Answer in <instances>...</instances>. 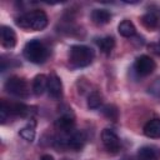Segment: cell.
<instances>
[{
  "instance_id": "cell-1",
  "label": "cell",
  "mask_w": 160,
  "mask_h": 160,
  "mask_svg": "<svg viewBox=\"0 0 160 160\" xmlns=\"http://www.w3.org/2000/svg\"><path fill=\"white\" fill-rule=\"evenodd\" d=\"M18 26L26 29V30H34L39 31L46 28L48 25V15L42 10H32L26 14H22L16 18Z\"/></svg>"
},
{
  "instance_id": "cell-2",
  "label": "cell",
  "mask_w": 160,
  "mask_h": 160,
  "mask_svg": "<svg viewBox=\"0 0 160 160\" xmlns=\"http://www.w3.org/2000/svg\"><path fill=\"white\" fill-rule=\"evenodd\" d=\"M24 56L34 64H42L48 58V50L42 42L36 39L28 41L24 46Z\"/></svg>"
},
{
  "instance_id": "cell-3",
  "label": "cell",
  "mask_w": 160,
  "mask_h": 160,
  "mask_svg": "<svg viewBox=\"0 0 160 160\" xmlns=\"http://www.w3.org/2000/svg\"><path fill=\"white\" fill-rule=\"evenodd\" d=\"M94 51L86 45H72L70 48V62L76 68H84L91 64Z\"/></svg>"
},
{
  "instance_id": "cell-4",
  "label": "cell",
  "mask_w": 160,
  "mask_h": 160,
  "mask_svg": "<svg viewBox=\"0 0 160 160\" xmlns=\"http://www.w3.org/2000/svg\"><path fill=\"white\" fill-rule=\"evenodd\" d=\"M5 90L16 96V98H26L28 96V84L24 79L19 76H11L5 82Z\"/></svg>"
},
{
  "instance_id": "cell-5",
  "label": "cell",
  "mask_w": 160,
  "mask_h": 160,
  "mask_svg": "<svg viewBox=\"0 0 160 160\" xmlns=\"http://www.w3.org/2000/svg\"><path fill=\"white\" fill-rule=\"evenodd\" d=\"M85 140H86L85 132L84 131H80V130H76V131H71L66 138L61 139L60 140V145L61 146L70 148V149L78 151V150H80L84 146Z\"/></svg>"
},
{
  "instance_id": "cell-6",
  "label": "cell",
  "mask_w": 160,
  "mask_h": 160,
  "mask_svg": "<svg viewBox=\"0 0 160 160\" xmlns=\"http://www.w3.org/2000/svg\"><path fill=\"white\" fill-rule=\"evenodd\" d=\"M155 61L148 56V55H141L139 56L136 60H135V64H134V68H135V71L141 75V76H146V75H150L154 70H155Z\"/></svg>"
},
{
  "instance_id": "cell-7",
  "label": "cell",
  "mask_w": 160,
  "mask_h": 160,
  "mask_svg": "<svg viewBox=\"0 0 160 160\" xmlns=\"http://www.w3.org/2000/svg\"><path fill=\"white\" fill-rule=\"evenodd\" d=\"M101 140H102V144L106 148V150L110 151V152H118V150L120 149L119 136L111 129H104L102 130V132H101Z\"/></svg>"
},
{
  "instance_id": "cell-8",
  "label": "cell",
  "mask_w": 160,
  "mask_h": 160,
  "mask_svg": "<svg viewBox=\"0 0 160 160\" xmlns=\"http://www.w3.org/2000/svg\"><path fill=\"white\" fill-rule=\"evenodd\" d=\"M48 92L54 99H60L62 96V84L56 74H50L48 78Z\"/></svg>"
},
{
  "instance_id": "cell-9",
  "label": "cell",
  "mask_w": 160,
  "mask_h": 160,
  "mask_svg": "<svg viewBox=\"0 0 160 160\" xmlns=\"http://www.w3.org/2000/svg\"><path fill=\"white\" fill-rule=\"evenodd\" d=\"M74 125H75V118H74V114L71 110L68 112H62L55 121V126L59 130L65 131V132H70L72 130Z\"/></svg>"
},
{
  "instance_id": "cell-10",
  "label": "cell",
  "mask_w": 160,
  "mask_h": 160,
  "mask_svg": "<svg viewBox=\"0 0 160 160\" xmlns=\"http://www.w3.org/2000/svg\"><path fill=\"white\" fill-rule=\"evenodd\" d=\"M0 34H1V45L5 49H12L16 45V34L10 26L2 25L0 29Z\"/></svg>"
},
{
  "instance_id": "cell-11",
  "label": "cell",
  "mask_w": 160,
  "mask_h": 160,
  "mask_svg": "<svg viewBox=\"0 0 160 160\" xmlns=\"http://www.w3.org/2000/svg\"><path fill=\"white\" fill-rule=\"evenodd\" d=\"M144 134L148 138L159 139L160 138V119H152L148 121L144 126Z\"/></svg>"
},
{
  "instance_id": "cell-12",
  "label": "cell",
  "mask_w": 160,
  "mask_h": 160,
  "mask_svg": "<svg viewBox=\"0 0 160 160\" xmlns=\"http://www.w3.org/2000/svg\"><path fill=\"white\" fill-rule=\"evenodd\" d=\"M48 89V76L44 74H39L32 80V91L36 96H40L44 94V91Z\"/></svg>"
},
{
  "instance_id": "cell-13",
  "label": "cell",
  "mask_w": 160,
  "mask_h": 160,
  "mask_svg": "<svg viewBox=\"0 0 160 160\" xmlns=\"http://www.w3.org/2000/svg\"><path fill=\"white\" fill-rule=\"evenodd\" d=\"M111 14L106 9H94L91 12V20L96 25H105L110 21Z\"/></svg>"
},
{
  "instance_id": "cell-14",
  "label": "cell",
  "mask_w": 160,
  "mask_h": 160,
  "mask_svg": "<svg viewBox=\"0 0 160 160\" xmlns=\"http://www.w3.org/2000/svg\"><path fill=\"white\" fill-rule=\"evenodd\" d=\"M159 151L154 146H142L138 150V160H158Z\"/></svg>"
},
{
  "instance_id": "cell-15",
  "label": "cell",
  "mask_w": 160,
  "mask_h": 160,
  "mask_svg": "<svg viewBox=\"0 0 160 160\" xmlns=\"http://www.w3.org/2000/svg\"><path fill=\"white\" fill-rule=\"evenodd\" d=\"M118 31L124 38H131V36H134L136 34V29H135L134 24L130 20H122L118 25Z\"/></svg>"
},
{
  "instance_id": "cell-16",
  "label": "cell",
  "mask_w": 160,
  "mask_h": 160,
  "mask_svg": "<svg viewBox=\"0 0 160 160\" xmlns=\"http://www.w3.org/2000/svg\"><path fill=\"white\" fill-rule=\"evenodd\" d=\"M96 44H98V46L100 48V50L102 52L109 54V52H111V50L115 46V40H114L112 36H104V38L99 39L96 41Z\"/></svg>"
},
{
  "instance_id": "cell-17",
  "label": "cell",
  "mask_w": 160,
  "mask_h": 160,
  "mask_svg": "<svg viewBox=\"0 0 160 160\" xmlns=\"http://www.w3.org/2000/svg\"><path fill=\"white\" fill-rule=\"evenodd\" d=\"M141 22H142V25H144L146 29H149V30L155 29V28L158 26V16L155 15V12L149 11V12H146V14H144V15L141 16Z\"/></svg>"
},
{
  "instance_id": "cell-18",
  "label": "cell",
  "mask_w": 160,
  "mask_h": 160,
  "mask_svg": "<svg viewBox=\"0 0 160 160\" xmlns=\"http://www.w3.org/2000/svg\"><path fill=\"white\" fill-rule=\"evenodd\" d=\"M102 104V96L99 91H91L88 96V108L89 109H98Z\"/></svg>"
},
{
  "instance_id": "cell-19",
  "label": "cell",
  "mask_w": 160,
  "mask_h": 160,
  "mask_svg": "<svg viewBox=\"0 0 160 160\" xmlns=\"http://www.w3.org/2000/svg\"><path fill=\"white\" fill-rule=\"evenodd\" d=\"M19 135H20L24 140H26V141H29V142L34 141V139H35V129H34V125H31V126L28 125V126L20 129Z\"/></svg>"
},
{
  "instance_id": "cell-20",
  "label": "cell",
  "mask_w": 160,
  "mask_h": 160,
  "mask_svg": "<svg viewBox=\"0 0 160 160\" xmlns=\"http://www.w3.org/2000/svg\"><path fill=\"white\" fill-rule=\"evenodd\" d=\"M102 114H104L108 119H110V120H116L119 111H118V109H116L115 105H105V106L102 108Z\"/></svg>"
},
{
  "instance_id": "cell-21",
  "label": "cell",
  "mask_w": 160,
  "mask_h": 160,
  "mask_svg": "<svg viewBox=\"0 0 160 160\" xmlns=\"http://www.w3.org/2000/svg\"><path fill=\"white\" fill-rule=\"evenodd\" d=\"M150 48H151L156 54H160V44H152V45H150Z\"/></svg>"
},
{
  "instance_id": "cell-22",
  "label": "cell",
  "mask_w": 160,
  "mask_h": 160,
  "mask_svg": "<svg viewBox=\"0 0 160 160\" xmlns=\"http://www.w3.org/2000/svg\"><path fill=\"white\" fill-rule=\"evenodd\" d=\"M40 160H54V158L51 155H49V154H45V155H42L40 158Z\"/></svg>"
},
{
  "instance_id": "cell-23",
  "label": "cell",
  "mask_w": 160,
  "mask_h": 160,
  "mask_svg": "<svg viewBox=\"0 0 160 160\" xmlns=\"http://www.w3.org/2000/svg\"><path fill=\"white\" fill-rule=\"evenodd\" d=\"M62 160H69V159H62Z\"/></svg>"
}]
</instances>
